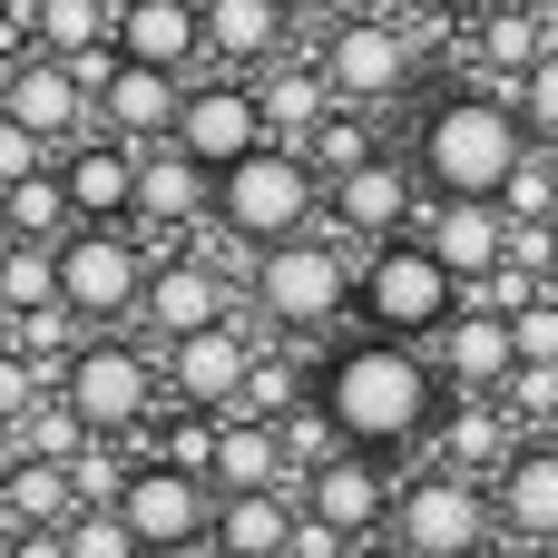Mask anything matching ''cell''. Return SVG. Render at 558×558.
<instances>
[{
	"label": "cell",
	"mask_w": 558,
	"mask_h": 558,
	"mask_svg": "<svg viewBox=\"0 0 558 558\" xmlns=\"http://www.w3.org/2000/svg\"><path fill=\"white\" fill-rule=\"evenodd\" d=\"M481 558H539V549H520V539H490V549H481Z\"/></svg>",
	"instance_id": "f6af8a7d"
},
{
	"label": "cell",
	"mask_w": 558,
	"mask_h": 558,
	"mask_svg": "<svg viewBox=\"0 0 558 558\" xmlns=\"http://www.w3.org/2000/svg\"><path fill=\"white\" fill-rule=\"evenodd\" d=\"M167 353V412H245V373H255V324H206V333H177V343H157Z\"/></svg>",
	"instance_id": "8fae6325"
},
{
	"label": "cell",
	"mask_w": 558,
	"mask_h": 558,
	"mask_svg": "<svg viewBox=\"0 0 558 558\" xmlns=\"http://www.w3.org/2000/svg\"><path fill=\"white\" fill-rule=\"evenodd\" d=\"M206 481H216V490H294L284 422H265V412H226V422H216V451H206Z\"/></svg>",
	"instance_id": "603a6c76"
},
{
	"label": "cell",
	"mask_w": 558,
	"mask_h": 558,
	"mask_svg": "<svg viewBox=\"0 0 558 558\" xmlns=\"http://www.w3.org/2000/svg\"><path fill=\"white\" fill-rule=\"evenodd\" d=\"M422 196H432V186H422V167L383 147L373 167H353V177H333V186H324V226H333L343 245H363V255H373V245H392V235H412V226H422Z\"/></svg>",
	"instance_id": "30bf717a"
},
{
	"label": "cell",
	"mask_w": 558,
	"mask_h": 558,
	"mask_svg": "<svg viewBox=\"0 0 558 558\" xmlns=\"http://www.w3.org/2000/svg\"><path fill=\"white\" fill-rule=\"evenodd\" d=\"M69 558H147V539L128 530V510H118V500H88V510L69 520Z\"/></svg>",
	"instance_id": "836d02e7"
},
{
	"label": "cell",
	"mask_w": 558,
	"mask_h": 558,
	"mask_svg": "<svg viewBox=\"0 0 558 558\" xmlns=\"http://www.w3.org/2000/svg\"><path fill=\"white\" fill-rule=\"evenodd\" d=\"M59 177H69V196H78V226H137V147L128 137H78L69 157H59Z\"/></svg>",
	"instance_id": "ffe728a7"
},
{
	"label": "cell",
	"mask_w": 558,
	"mask_h": 558,
	"mask_svg": "<svg viewBox=\"0 0 558 558\" xmlns=\"http://www.w3.org/2000/svg\"><path fill=\"white\" fill-rule=\"evenodd\" d=\"M118 510H128V530L147 539V558L206 549V539H216V481H206V471H186V461H167V451H137V471H128Z\"/></svg>",
	"instance_id": "9c48e42d"
},
{
	"label": "cell",
	"mask_w": 558,
	"mask_h": 558,
	"mask_svg": "<svg viewBox=\"0 0 558 558\" xmlns=\"http://www.w3.org/2000/svg\"><path fill=\"white\" fill-rule=\"evenodd\" d=\"M137 226H157V235H206V226H216V167L186 157L177 137H167V147H137Z\"/></svg>",
	"instance_id": "ac0fdd59"
},
{
	"label": "cell",
	"mask_w": 558,
	"mask_h": 558,
	"mask_svg": "<svg viewBox=\"0 0 558 558\" xmlns=\"http://www.w3.org/2000/svg\"><path fill=\"white\" fill-rule=\"evenodd\" d=\"M304 157H314V167H324V186H333V177H353V167H373V157H383V118H373V108H333V118L304 137Z\"/></svg>",
	"instance_id": "4dcf8cb0"
},
{
	"label": "cell",
	"mask_w": 558,
	"mask_h": 558,
	"mask_svg": "<svg viewBox=\"0 0 558 558\" xmlns=\"http://www.w3.org/2000/svg\"><path fill=\"white\" fill-rule=\"evenodd\" d=\"M216 226L245 235V245H284V235H314L324 226V167L284 137H265L255 157H235L216 177Z\"/></svg>",
	"instance_id": "8992f818"
},
{
	"label": "cell",
	"mask_w": 558,
	"mask_h": 558,
	"mask_svg": "<svg viewBox=\"0 0 558 558\" xmlns=\"http://www.w3.org/2000/svg\"><path fill=\"white\" fill-rule=\"evenodd\" d=\"M510 98H520V118H530V137L549 147V137H558V49L539 59V69H530V78H510Z\"/></svg>",
	"instance_id": "f35d334b"
},
{
	"label": "cell",
	"mask_w": 558,
	"mask_h": 558,
	"mask_svg": "<svg viewBox=\"0 0 558 558\" xmlns=\"http://www.w3.org/2000/svg\"><path fill=\"white\" fill-rule=\"evenodd\" d=\"M549 10H558V0H549Z\"/></svg>",
	"instance_id": "11a10c76"
},
{
	"label": "cell",
	"mask_w": 558,
	"mask_h": 558,
	"mask_svg": "<svg viewBox=\"0 0 558 558\" xmlns=\"http://www.w3.org/2000/svg\"><path fill=\"white\" fill-rule=\"evenodd\" d=\"M353 558H363V549H353Z\"/></svg>",
	"instance_id": "9f6ffc18"
},
{
	"label": "cell",
	"mask_w": 558,
	"mask_h": 558,
	"mask_svg": "<svg viewBox=\"0 0 558 558\" xmlns=\"http://www.w3.org/2000/svg\"><path fill=\"white\" fill-rule=\"evenodd\" d=\"M510 333H520V363H558V294L520 304V314H510Z\"/></svg>",
	"instance_id": "ab89813d"
},
{
	"label": "cell",
	"mask_w": 558,
	"mask_h": 558,
	"mask_svg": "<svg viewBox=\"0 0 558 558\" xmlns=\"http://www.w3.org/2000/svg\"><path fill=\"white\" fill-rule=\"evenodd\" d=\"M0 510L20 520V530H69L78 510H88V490H78V461H20L10 471V490H0Z\"/></svg>",
	"instance_id": "f1b7e54d"
},
{
	"label": "cell",
	"mask_w": 558,
	"mask_h": 558,
	"mask_svg": "<svg viewBox=\"0 0 558 558\" xmlns=\"http://www.w3.org/2000/svg\"><path fill=\"white\" fill-rule=\"evenodd\" d=\"M549 147H558V137H549Z\"/></svg>",
	"instance_id": "db71d44e"
},
{
	"label": "cell",
	"mask_w": 558,
	"mask_h": 558,
	"mask_svg": "<svg viewBox=\"0 0 558 558\" xmlns=\"http://www.w3.org/2000/svg\"><path fill=\"white\" fill-rule=\"evenodd\" d=\"M304 530V500L294 490H216V558H275Z\"/></svg>",
	"instance_id": "4316f807"
},
{
	"label": "cell",
	"mask_w": 558,
	"mask_h": 558,
	"mask_svg": "<svg viewBox=\"0 0 558 558\" xmlns=\"http://www.w3.org/2000/svg\"><path fill=\"white\" fill-rule=\"evenodd\" d=\"M549 49H558V10H549V0H490V10L461 29V59H471V78H490V88L530 78Z\"/></svg>",
	"instance_id": "2e32d148"
},
{
	"label": "cell",
	"mask_w": 558,
	"mask_h": 558,
	"mask_svg": "<svg viewBox=\"0 0 558 558\" xmlns=\"http://www.w3.org/2000/svg\"><path fill=\"white\" fill-rule=\"evenodd\" d=\"M0 216H10V235H20V245H59V235L78 226V196H69V177H59V167H39V177L0 186Z\"/></svg>",
	"instance_id": "f546056e"
},
{
	"label": "cell",
	"mask_w": 558,
	"mask_h": 558,
	"mask_svg": "<svg viewBox=\"0 0 558 558\" xmlns=\"http://www.w3.org/2000/svg\"><path fill=\"white\" fill-rule=\"evenodd\" d=\"M255 98H265V128L284 137V147H304L343 98H333V78H324V59H275V69H255Z\"/></svg>",
	"instance_id": "83f0119b"
},
{
	"label": "cell",
	"mask_w": 558,
	"mask_h": 558,
	"mask_svg": "<svg viewBox=\"0 0 558 558\" xmlns=\"http://www.w3.org/2000/svg\"><path fill=\"white\" fill-rule=\"evenodd\" d=\"M29 29H39V49L78 59V49H98L118 29V0H29Z\"/></svg>",
	"instance_id": "1f68e13d"
},
{
	"label": "cell",
	"mask_w": 558,
	"mask_h": 558,
	"mask_svg": "<svg viewBox=\"0 0 558 558\" xmlns=\"http://www.w3.org/2000/svg\"><path fill=\"white\" fill-rule=\"evenodd\" d=\"M0 294H10L20 314H49V304H59V245H10Z\"/></svg>",
	"instance_id": "e575fe53"
},
{
	"label": "cell",
	"mask_w": 558,
	"mask_h": 558,
	"mask_svg": "<svg viewBox=\"0 0 558 558\" xmlns=\"http://www.w3.org/2000/svg\"><path fill=\"white\" fill-rule=\"evenodd\" d=\"M29 461V441H20V422H0V490H10V471Z\"/></svg>",
	"instance_id": "7bdbcfd3"
},
{
	"label": "cell",
	"mask_w": 558,
	"mask_h": 558,
	"mask_svg": "<svg viewBox=\"0 0 558 558\" xmlns=\"http://www.w3.org/2000/svg\"><path fill=\"white\" fill-rule=\"evenodd\" d=\"M275 128H265V98H255V78L245 69H196V88H186V118H177V147L186 157H206L216 177L235 167V157H255Z\"/></svg>",
	"instance_id": "7c38bea8"
},
{
	"label": "cell",
	"mask_w": 558,
	"mask_h": 558,
	"mask_svg": "<svg viewBox=\"0 0 558 558\" xmlns=\"http://www.w3.org/2000/svg\"><path fill=\"white\" fill-rule=\"evenodd\" d=\"M186 69H147V59H118L108 69V88H98V128L108 137H128V147H167L177 137V118H186Z\"/></svg>",
	"instance_id": "e0dca14e"
},
{
	"label": "cell",
	"mask_w": 558,
	"mask_h": 558,
	"mask_svg": "<svg viewBox=\"0 0 558 558\" xmlns=\"http://www.w3.org/2000/svg\"><path fill=\"white\" fill-rule=\"evenodd\" d=\"M432 363H441V383H451V392H500V383L520 373V333H510V314L461 304V324H441Z\"/></svg>",
	"instance_id": "44dd1931"
},
{
	"label": "cell",
	"mask_w": 558,
	"mask_h": 558,
	"mask_svg": "<svg viewBox=\"0 0 558 558\" xmlns=\"http://www.w3.org/2000/svg\"><path fill=\"white\" fill-rule=\"evenodd\" d=\"M549 294H558V255H549Z\"/></svg>",
	"instance_id": "816d5d0a"
},
{
	"label": "cell",
	"mask_w": 558,
	"mask_h": 558,
	"mask_svg": "<svg viewBox=\"0 0 558 558\" xmlns=\"http://www.w3.org/2000/svg\"><path fill=\"white\" fill-rule=\"evenodd\" d=\"M10 245H20V235H10V216H0V265H10Z\"/></svg>",
	"instance_id": "bcb514c9"
},
{
	"label": "cell",
	"mask_w": 558,
	"mask_h": 558,
	"mask_svg": "<svg viewBox=\"0 0 558 558\" xmlns=\"http://www.w3.org/2000/svg\"><path fill=\"white\" fill-rule=\"evenodd\" d=\"M422 235L451 255V275L471 284V275H490L500 255H510V206L500 196H432L422 206Z\"/></svg>",
	"instance_id": "d4e9b609"
},
{
	"label": "cell",
	"mask_w": 558,
	"mask_h": 558,
	"mask_svg": "<svg viewBox=\"0 0 558 558\" xmlns=\"http://www.w3.org/2000/svg\"><path fill=\"white\" fill-rule=\"evenodd\" d=\"M490 500H500V539H520V549H558V432H530V441L500 461Z\"/></svg>",
	"instance_id": "d6986e66"
},
{
	"label": "cell",
	"mask_w": 558,
	"mask_h": 558,
	"mask_svg": "<svg viewBox=\"0 0 558 558\" xmlns=\"http://www.w3.org/2000/svg\"><path fill=\"white\" fill-rule=\"evenodd\" d=\"M39 167H59V147H49L39 128H20V118L0 108V186H20V177H39Z\"/></svg>",
	"instance_id": "74e56055"
},
{
	"label": "cell",
	"mask_w": 558,
	"mask_h": 558,
	"mask_svg": "<svg viewBox=\"0 0 558 558\" xmlns=\"http://www.w3.org/2000/svg\"><path fill=\"white\" fill-rule=\"evenodd\" d=\"M284 10H294V20H314V10H324V0H284Z\"/></svg>",
	"instance_id": "c3c4849f"
},
{
	"label": "cell",
	"mask_w": 558,
	"mask_h": 558,
	"mask_svg": "<svg viewBox=\"0 0 558 558\" xmlns=\"http://www.w3.org/2000/svg\"><path fill=\"white\" fill-rule=\"evenodd\" d=\"M59 392H69V412H78L98 441H147V432L167 422V353L137 343L128 324H118V333H88V343L69 353Z\"/></svg>",
	"instance_id": "277c9868"
},
{
	"label": "cell",
	"mask_w": 558,
	"mask_h": 558,
	"mask_svg": "<svg viewBox=\"0 0 558 558\" xmlns=\"http://www.w3.org/2000/svg\"><path fill=\"white\" fill-rule=\"evenodd\" d=\"M10 20H20V0H0V39H10Z\"/></svg>",
	"instance_id": "7dc6e473"
},
{
	"label": "cell",
	"mask_w": 558,
	"mask_h": 558,
	"mask_svg": "<svg viewBox=\"0 0 558 558\" xmlns=\"http://www.w3.org/2000/svg\"><path fill=\"white\" fill-rule=\"evenodd\" d=\"M520 441H530V432L510 422L500 392H451V412H441V461H461L471 481H500V461H510Z\"/></svg>",
	"instance_id": "484cf974"
},
{
	"label": "cell",
	"mask_w": 558,
	"mask_h": 558,
	"mask_svg": "<svg viewBox=\"0 0 558 558\" xmlns=\"http://www.w3.org/2000/svg\"><path fill=\"white\" fill-rule=\"evenodd\" d=\"M20 128H39L59 157L78 147V137H98V88L78 78V59H59V49H29V59H10V98H0Z\"/></svg>",
	"instance_id": "4fadbf2b"
},
{
	"label": "cell",
	"mask_w": 558,
	"mask_h": 558,
	"mask_svg": "<svg viewBox=\"0 0 558 558\" xmlns=\"http://www.w3.org/2000/svg\"><path fill=\"white\" fill-rule=\"evenodd\" d=\"M314 402L333 412V432L353 451H412V441H441V412H451V383L432 363V343H402V333H353L324 353V383Z\"/></svg>",
	"instance_id": "6da1fadb"
},
{
	"label": "cell",
	"mask_w": 558,
	"mask_h": 558,
	"mask_svg": "<svg viewBox=\"0 0 558 558\" xmlns=\"http://www.w3.org/2000/svg\"><path fill=\"white\" fill-rule=\"evenodd\" d=\"M530 147H539V137H530L520 98H510V88H490V78L441 88V98L422 108V128H412V167H422V186H432V196H500V186H510V167H520Z\"/></svg>",
	"instance_id": "7a4b0ae2"
},
{
	"label": "cell",
	"mask_w": 558,
	"mask_h": 558,
	"mask_svg": "<svg viewBox=\"0 0 558 558\" xmlns=\"http://www.w3.org/2000/svg\"><path fill=\"white\" fill-rule=\"evenodd\" d=\"M20 558H69V530H20Z\"/></svg>",
	"instance_id": "b9f144b4"
},
{
	"label": "cell",
	"mask_w": 558,
	"mask_h": 558,
	"mask_svg": "<svg viewBox=\"0 0 558 558\" xmlns=\"http://www.w3.org/2000/svg\"><path fill=\"white\" fill-rule=\"evenodd\" d=\"M412 20L422 10H373V20H324V78H333V98L343 108H373V118H392L412 88H422V39H412Z\"/></svg>",
	"instance_id": "ba28073f"
},
{
	"label": "cell",
	"mask_w": 558,
	"mask_h": 558,
	"mask_svg": "<svg viewBox=\"0 0 558 558\" xmlns=\"http://www.w3.org/2000/svg\"><path fill=\"white\" fill-rule=\"evenodd\" d=\"M500 402H510L520 432H558V363H520V373L500 383Z\"/></svg>",
	"instance_id": "d590c367"
},
{
	"label": "cell",
	"mask_w": 558,
	"mask_h": 558,
	"mask_svg": "<svg viewBox=\"0 0 558 558\" xmlns=\"http://www.w3.org/2000/svg\"><path fill=\"white\" fill-rule=\"evenodd\" d=\"M383 539H392V558H481L500 539V500L461 461H432V471H412L392 490V530Z\"/></svg>",
	"instance_id": "52a82bcc"
},
{
	"label": "cell",
	"mask_w": 558,
	"mask_h": 558,
	"mask_svg": "<svg viewBox=\"0 0 558 558\" xmlns=\"http://www.w3.org/2000/svg\"><path fill=\"white\" fill-rule=\"evenodd\" d=\"M39 392H59V383H49L20 343H0V422H29V412H39Z\"/></svg>",
	"instance_id": "8d00e7d4"
},
{
	"label": "cell",
	"mask_w": 558,
	"mask_h": 558,
	"mask_svg": "<svg viewBox=\"0 0 558 558\" xmlns=\"http://www.w3.org/2000/svg\"><path fill=\"white\" fill-rule=\"evenodd\" d=\"M500 206H510V226H549V206H558V147H530V157L510 167Z\"/></svg>",
	"instance_id": "d6a6232c"
},
{
	"label": "cell",
	"mask_w": 558,
	"mask_h": 558,
	"mask_svg": "<svg viewBox=\"0 0 558 558\" xmlns=\"http://www.w3.org/2000/svg\"><path fill=\"white\" fill-rule=\"evenodd\" d=\"M353 324L363 333H402V343H441V324H461V275L451 255L412 226L392 245L363 255V294H353Z\"/></svg>",
	"instance_id": "5b68a950"
},
{
	"label": "cell",
	"mask_w": 558,
	"mask_h": 558,
	"mask_svg": "<svg viewBox=\"0 0 558 558\" xmlns=\"http://www.w3.org/2000/svg\"><path fill=\"white\" fill-rule=\"evenodd\" d=\"M373 10H392V0H324L314 20H373Z\"/></svg>",
	"instance_id": "ee69618b"
},
{
	"label": "cell",
	"mask_w": 558,
	"mask_h": 558,
	"mask_svg": "<svg viewBox=\"0 0 558 558\" xmlns=\"http://www.w3.org/2000/svg\"><path fill=\"white\" fill-rule=\"evenodd\" d=\"M412 10H422V20H451V29H471V20H481L490 0H412Z\"/></svg>",
	"instance_id": "60d3db41"
},
{
	"label": "cell",
	"mask_w": 558,
	"mask_h": 558,
	"mask_svg": "<svg viewBox=\"0 0 558 558\" xmlns=\"http://www.w3.org/2000/svg\"><path fill=\"white\" fill-rule=\"evenodd\" d=\"M392 490H402V481L383 471V451H353V441H343L324 471H304V481H294V500H304L314 520H333L343 539H373V530H392Z\"/></svg>",
	"instance_id": "9a60e30c"
},
{
	"label": "cell",
	"mask_w": 558,
	"mask_h": 558,
	"mask_svg": "<svg viewBox=\"0 0 558 558\" xmlns=\"http://www.w3.org/2000/svg\"><path fill=\"white\" fill-rule=\"evenodd\" d=\"M294 49V10L284 0H206V69H275Z\"/></svg>",
	"instance_id": "cb8c5ba5"
},
{
	"label": "cell",
	"mask_w": 558,
	"mask_h": 558,
	"mask_svg": "<svg viewBox=\"0 0 558 558\" xmlns=\"http://www.w3.org/2000/svg\"><path fill=\"white\" fill-rule=\"evenodd\" d=\"M196 10H206V0H196Z\"/></svg>",
	"instance_id": "f5cc1de1"
},
{
	"label": "cell",
	"mask_w": 558,
	"mask_h": 558,
	"mask_svg": "<svg viewBox=\"0 0 558 558\" xmlns=\"http://www.w3.org/2000/svg\"><path fill=\"white\" fill-rule=\"evenodd\" d=\"M235 314V284H226V265L206 255V245H177L157 275H147V304H137V324H147V343H177V333H206V324H226Z\"/></svg>",
	"instance_id": "5bb4252c"
},
{
	"label": "cell",
	"mask_w": 558,
	"mask_h": 558,
	"mask_svg": "<svg viewBox=\"0 0 558 558\" xmlns=\"http://www.w3.org/2000/svg\"><path fill=\"white\" fill-rule=\"evenodd\" d=\"M353 294H363V245H343L333 226H314V235L265 245L245 304H255L265 333H284V343H324L333 324H353Z\"/></svg>",
	"instance_id": "3957f363"
},
{
	"label": "cell",
	"mask_w": 558,
	"mask_h": 558,
	"mask_svg": "<svg viewBox=\"0 0 558 558\" xmlns=\"http://www.w3.org/2000/svg\"><path fill=\"white\" fill-rule=\"evenodd\" d=\"M167 558H216V549H167Z\"/></svg>",
	"instance_id": "f907efd6"
},
{
	"label": "cell",
	"mask_w": 558,
	"mask_h": 558,
	"mask_svg": "<svg viewBox=\"0 0 558 558\" xmlns=\"http://www.w3.org/2000/svg\"><path fill=\"white\" fill-rule=\"evenodd\" d=\"M0 98H10V49H0Z\"/></svg>",
	"instance_id": "681fc988"
},
{
	"label": "cell",
	"mask_w": 558,
	"mask_h": 558,
	"mask_svg": "<svg viewBox=\"0 0 558 558\" xmlns=\"http://www.w3.org/2000/svg\"><path fill=\"white\" fill-rule=\"evenodd\" d=\"M118 59H147V69H206V10L196 0H118Z\"/></svg>",
	"instance_id": "7402d4cb"
}]
</instances>
